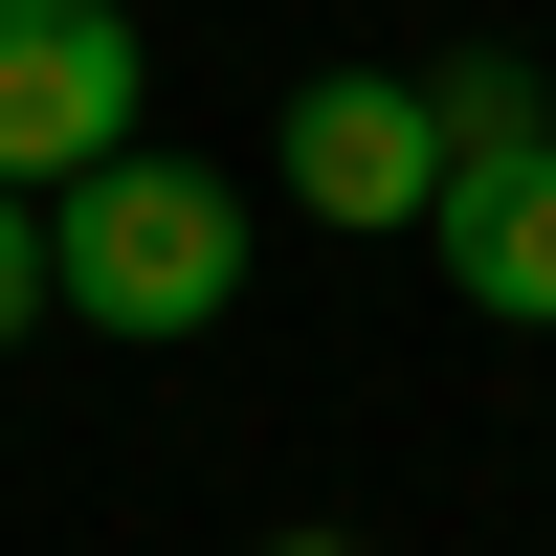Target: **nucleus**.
Segmentation results:
<instances>
[{"instance_id":"f257e3e1","label":"nucleus","mask_w":556,"mask_h":556,"mask_svg":"<svg viewBox=\"0 0 556 556\" xmlns=\"http://www.w3.org/2000/svg\"><path fill=\"white\" fill-rule=\"evenodd\" d=\"M45 267H67V312L89 334H134V356H178V334H223L245 312V201H223L201 156H89L67 201H45Z\"/></svg>"},{"instance_id":"f03ea898","label":"nucleus","mask_w":556,"mask_h":556,"mask_svg":"<svg viewBox=\"0 0 556 556\" xmlns=\"http://www.w3.org/2000/svg\"><path fill=\"white\" fill-rule=\"evenodd\" d=\"M134 0H0V201H67L89 156H134Z\"/></svg>"},{"instance_id":"7ed1b4c3","label":"nucleus","mask_w":556,"mask_h":556,"mask_svg":"<svg viewBox=\"0 0 556 556\" xmlns=\"http://www.w3.org/2000/svg\"><path fill=\"white\" fill-rule=\"evenodd\" d=\"M267 178H290L312 223H356V245H379V223H424L445 201V112L401 67H312L290 89V134H267Z\"/></svg>"},{"instance_id":"20e7f679","label":"nucleus","mask_w":556,"mask_h":556,"mask_svg":"<svg viewBox=\"0 0 556 556\" xmlns=\"http://www.w3.org/2000/svg\"><path fill=\"white\" fill-rule=\"evenodd\" d=\"M424 245H445V290H468L490 334H556V134H534V156H468L424 201Z\"/></svg>"},{"instance_id":"39448f33","label":"nucleus","mask_w":556,"mask_h":556,"mask_svg":"<svg viewBox=\"0 0 556 556\" xmlns=\"http://www.w3.org/2000/svg\"><path fill=\"white\" fill-rule=\"evenodd\" d=\"M424 112H445V178H468V156H534V67H424Z\"/></svg>"},{"instance_id":"423d86ee","label":"nucleus","mask_w":556,"mask_h":556,"mask_svg":"<svg viewBox=\"0 0 556 556\" xmlns=\"http://www.w3.org/2000/svg\"><path fill=\"white\" fill-rule=\"evenodd\" d=\"M23 312H67V267H45V201H0V356H23Z\"/></svg>"},{"instance_id":"0eeeda50","label":"nucleus","mask_w":556,"mask_h":556,"mask_svg":"<svg viewBox=\"0 0 556 556\" xmlns=\"http://www.w3.org/2000/svg\"><path fill=\"white\" fill-rule=\"evenodd\" d=\"M267 556H356V534H267Z\"/></svg>"}]
</instances>
